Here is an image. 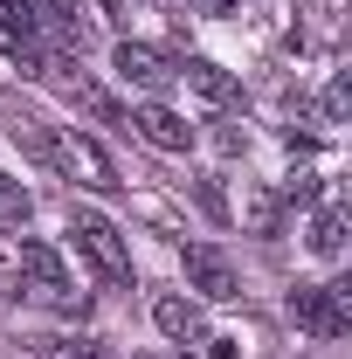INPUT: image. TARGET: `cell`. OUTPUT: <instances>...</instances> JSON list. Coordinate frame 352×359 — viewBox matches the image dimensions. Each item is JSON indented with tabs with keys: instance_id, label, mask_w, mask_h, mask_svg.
<instances>
[{
	"instance_id": "obj_3",
	"label": "cell",
	"mask_w": 352,
	"mask_h": 359,
	"mask_svg": "<svg viewBox=\"0 0 352 359\" xmlns=\"http://www.w3.org/2000/svg\"><path fill=\"white\" fill-rule=\"evenodd\" d=\"M21 276H28V290L42 297L48 311H83V290L69 283V263L55 256V242H21Z\"/></svg>"
},
{
	"instance_id": "obj_10",
	"label": "cell",
	"mask_w": 352,
	"mask_h": 359,
	"mask_svg": "<svg viewBox=\"0 0 352 359\" xmlns=\"http://www.w3.org/2000/svg\"><path fill=\"white\" fill-rule=\"evenodd\" d=\"M228 215H242V228H249V235H276L283 201H276L269 187H242V208H228Z\"/></svg>"
},
{
	"instance_id": "obj_8",
	"label": "cell",
	"mask_w": 352,
	"mask_h": 359,
	"mask_svg": "<svg viewBox=\"0 0 352 359\" xmlns=\"http://www.w3.org/2000/svg\"><path fill=\"white\" fill-rule=\"evenodd\" d=\"M132 132L145 138L152 152H187V145H194V125H187L180 111H166L159 97H145V104L132 111Z\"/></svg>"
},
{
	"instance_id": "obj_6",
	"label": "cell",
	"mask_w": 352,
	"mask_h": 359,
	"mask_svg": "<svg viewBox=\"0 0 352 359\" xmlns=\"http://www.w3.org/2000/svg\"><path fill=\"white\" fill-rule=\"evenodd\" d=\"M111 69L132 90H145V97H166V90H173V62H166L159 48H145V42H118L111 48Z\"/></svg>"
},
{
	"instance_id": "obj_11",
	"label": "cell",
	"mask_w": 352,
	"mask_h": 359,
	"mask_svg": "<svg viewBox=\"0 0 352 359\" xmlns=\"http://www.w3.org/2000/svg\"><path fill=\"white\" fill-rule=\"evenodd\" d=\"M304 242H311V256H339V249H346V208H339V201H332V208H318Z\"/></svg>"
},
{
	"instance_id": "obj_7",
	"label": "cell",
	"mask_w": 352,
	"mask_h": 359,
	"mask_svg": "<svg viewBox=\"0 0 352 359\" xmlns=\"http://www.w3.org/2000/svg\"><path fill=\"white\" fill-rule=\"evenodd\" d=\"M152 325H159L173 346H201V339H208V311H201V297H187V290H159V297H152Z\"/></svg>"
},
{
	"instance_id": "obj_14",
	"label": "cell",
	"mask_w": 352,
	"mask_h": 359,
	"mask_svg": "<svg viewBox=\"0 0 352 359\" xmlns=\"http://www.w3.org/2000/svg\"><path fill=\"white\" fill-rule=\"evenodd\" d=\"M194 201H201L215 222H228V201H221V187H208V180H201V187H194Z\"/></svg>"
},
{
	"instance_id": "obj_5",
	"label": "cell",
	"mask_w": 352,
	"mask_h": 359,
	"mask_svg": "<svg viewBox=\"0 0 352 359\" xmlns=\"http://www.w3.org/2000/svg\"><path fill=\"white\" fill-rule=\"evenodd\" d=\"M180 263H187V283H194L208 304H228V297H242V276H235V263L221 256L215 242H187V249H180Z\"/></svg>"
},
{
	"instance_id": "obj_1",
	"label": "cell",
	"mask_w": 352,
	"mask_h": 359,
	"mask_svg": "<svg viewBox=\"0 0 352 359\" xmlns=\"http://www.w3.org/2000/svg\"><path fill=\"white\" fill-rule=\"evenodd\" d=\"M69 235H76V249L90 256V269L104 283H132V249H125L118 222H104L97 208H69Z\"/></svg>"
},
{
	"instance_id": "obj_2",
	"label": "cell",
	"mask_w": 352,
	"mask_h": 359,
	"mask_svg": "<svg viewBox=\"0 0 352 359\" xmlns=\"http://www.w3.org/2000/svg\"><path fill=\"white\" fill-rule=\"evenodd\" d=\"M48 166H55L62 180H76L83 194H118V187H125V180H118V166H111V152H104L97 138H83V132H55Z\"/></svg>"
},
{
	"instance_id": "obj_16",
	"label": "cell",
	"mask_w": 352,
	"mask_h": 359,
	"mask_svg": "<svg viewBox=\"0 0 352 359\" xmlns=\"http://www.w3.org/2000/svg\"><path fill=\"white\" fill-rule=\"evenodd\" d=\"M201 7H235V0H201Z\"/></svg>"
},
{
	"instance_id": "obj_4",
	"label": "cell",
	"mask_w": 352,
	"mask_h": 359,
	"mask_svg": "<svg viewBox=\"0 0 352 359\" xmlns=\"http://www.w3.org/2000/svg\"><path fill=\"white\" fill-rule=\"evenodd\" d=\"M290 311L311 339H346L352 332V283H297Z\"/></svg>"
},
{
	"instance_id": "obj_9",
	"label": "cell",
	"mask_w": 352,
	"mask_h": 359,
	"mask_svg": "<svg viewBox=\"0 0 352 359\" xmlns=\"http://www.w3.org/2000/svg\"><path fill=\"white\" fill-rule=\"evenodd\" d=\"M173 83H187L201 104H215V111H228V104L242 97V83H235L221 62H208V55H187V62H173Z\"/></svg>"
},
{
	"instance_id": "obj_12",
	"label": "cell",
	"mask_w": 352,
	"mask_h": 359,
	"mask_svg": "<svg viewBox=\"0 0 352 359\" xmlns=\"http://www.w3.org/2000/svg\"><path fill=\"white\" fill-rule=\"evenodd\" d=\"M28 208H35V201H28L14 180L0 173V228H21V222H28Z\"/></svg>"
},
{
	"instance_id": "obj_13",
	"label": "cell",
	"mask_w": 352,
	"mask_h": 359,
	"mask_svg": "<svg viewBox=\"0 0 352 359\" xmlns=\"http://www.w3.org/2000/svg\"><path fill=\"white\" fill-rule=\"evenodd\" d=\"M48 359H118V353H111L104 339H62V346H55Z\"/></svg>"
},
{
	"instance_id": "obj_15",
	"label": "cell",
	"mask_w": 352,
	"mask_h": 359,
	"mask_svg": "<svg viewBox=\"0 0 352 359\" xmlns=\"http://www.w3.org/2000/svg\"><path fill=\"white\" fill-rule=\"evenodd\" d=\"M145 359H187V353H145Z\"/></svg>"
}]
</instances>
